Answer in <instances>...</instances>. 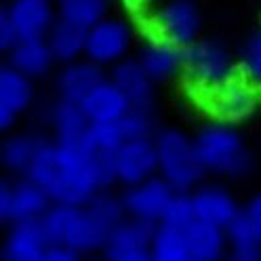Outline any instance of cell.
<instances>
[{"label":"cell","mask_w":261,"mask_h":261,"mask_svg":"<svg viewBox=\"0 0 261 261\" xmlns=\"http://www.w3.org/2000/svg\"><path fill=\"white\" fill-rule=\"evenodd\" d=\"M28 177L51 196L53 204L85 206L114 186L112 154L93 152L87 143L65 145L46 139Z\"/></svg>","instance_id":"1"},{"label":"cell","mask_w":261,"mask_h":261,"mask_svg":"<svg viewBox=\"0 0 261 261\" xmlns=\"http://www.w3.org/2000/svg\"><path fill=\"white\" fill-rule=\"evenodd\" d=\"M40 227L48 244H63L83 257L101 255L112 227L97 217L89 204H53L40 219Z\"/></svg>","instance_id":"2"},{"label":"cell","mask_w":261,"mask_h":261,"mask_svg":"<svg viewBox=\"0 0 261 261\" xmlns=\"http://www.w3.org/2000/svg\"><path fill=\"white\" fill-rule=\"evenodd\" d=\"M196 154L206 175L221 179H244L255 169V160L242 133L234 124L213 122L194 135Z\"/></svg>","instance_id":"3"},{"label":"cell","mask_w":261,"mask_h":261,"mask_svg":"<svg viewBox=\"0 0 261 261\" xmlns=\"http://www.w3.org/2000/svg\"><path fill=\"white\" fill-rule=\"evenodd\" d=\"M158 152V177L175 192H194L204 184V169L196 154L194 137L181 128H160L154 135Z\"/></svg>","instance_id":"4"},{"label":"cell","mask_w":261,"mask_h":261,"mask_svg":"<svg viewBox=\"0 0 261 261\" xmlns=\"http://www.w3.org/2000/svg\"><path fill=\"white\" fill-rule=\"evenodd\" d=\"M184 74L204 95L238 76V57L215 38H200L184 48Z\"/></svg>","instance_id":"5"},{"label":"cell","mask_w":261,"mask_h":261,"mask_svg":"<svg viewBox=\"0 0 261 261\" xmlns=\"http://www.w3.org/2000/svg\"><path fill=\"white\" fill-rule=\"evenodd\" d=\"M133 38V25L122 17H112L110 15L103 21L87 30L85 59L99 65V68H114L120 61L128 59Z\"/></svg>","instance_id":"6"},{"label":"cell","mask_w":261,"mask_h":261,"mask_svg":"<svg viewBox=\"0 0 261 261\" xmlns=\"http://www.w3.org/2000/svg\"><path fill=\"white\" fill-rule=\"evenodd\" d=\"M51 206V196L30 177L5 179L0 184V221L5 225L40 221Z\"/></svg>","instance_id":"7"},{"label":"cell","mask_w":261,"mask_h":261,"mask_svg":"<svg viewBox=\"0 0 261 261\" xmlns=\"http://www.w3.org/2000/svg\"><path fill=\"white\" fill-rule=\"evenodd\" d=\"M154 34L179 48H188L200 40L202 15L194 0H167L152 19Z\"/></svg>","instance_id":"8"},{"label":"cell","mask_w":261,"mask_h":261,"mask_svg":"<svg viewBox=\"0 0 261 261\" xmlns=\"http://www.w3.org/2000/svg\"><path fill=\"white\" fill-rule=\"evenodd\" d=\"M114 186L122 190L139 186L158 175V152L154 137L130 139L112 154Z\"/></svg>","instance_id":"9"},{"label":"cell","mask_w":261,"mask_h":261,"mask_svg":"<svg viewBox=\"0 0 261 261\" xmlns=\"http://www.w3.org/2000/svg\"><path fill=\"white\" fill-rule=\"evenodd\" d=\"M206 108L225 124L249 120L259 108V93L240 74L206 95Z\"/></svg>","instance_id":"10"},{"label":"cell","mask_w":261,"mask_h":261,"mask_svg":"<svg viewBox=\"0 0 261 261\" xmlns=\"http://www.w3.org/2000/svg\"><path fill=\"white\" fill-rule=\"evenodd\" d=\"M120 194H122V202H124V211L128 219L156 227L160 225L162 217H165V211L175 196V190L162 177L156 175L139 186L122 190Z\"/></svg>","instance_id":"11"},{"label":"cell","mask_w":261,"mask_h":261,"mask_svg":"<svg viewBox=\"0 0 261 261\" xmlns=\"http://www.w3.org/2000/svg\"><path fill=\"white\" fill-rule=\"evenodd\" d=\"M19 40H46L57 17L53 0H9L3 9Z\"/></svg>","instance_id":"12"},{"label":"cell","mask_w":261,"mask_h":261,"mask_svg":"<svg viewBox=\"0 0 261 261\" xmlns=\"http://www.w3.org/2000/svg\"><path fill=\"white\" fill-rule=\"evenodd\" d=\"M198 221L227 230L242 213V204L236 196L221 184H200L192 192Z\"/></svg>","instance_id":"13"},{"label":"cell","mask_w":261,"mask_h":261,"mask_svg":"<svg viewBox=\"0 0 261 261\" xmlns=\"http://www.w3.org/2000/svg\"><path fill=\"white\" fill-rule=\"evenodd\" d=\"M34 101V80L11 65L0 68V130L9 133Z\"/></svg>","instance_id":"14"},{"label":"cell","mask_w":261,"mask_h":261,"mask_svg":"<svg viewBox=\"0 0 261 261\" xmlns=\"http://www.w3.org/2000/svg\"><path fill=\"white\" fill-rule=\"evenodd\" d=\"M110 80L116 85L126 101L130 103V110L154 114L156 108V85L154 80L145 74V70L139 65L137 59H124L118 65H114L110 72Z\"/></svg>","instance_id":"15"},{"label":"cell","mask_w":261,"mask_h":261,"mask_svg":"<svg viewBox=\"0 0 261 261\" xmlns=\"http://www.w3.org/2000/svg\"><path fill=\"white\" fill-rule=\"evenodd\" d=\"M48 240L40 221H19L7 227L0 247V261H42Z\"/></svg>","instance_id":"16"},{"label":"cell","mask_w":261,"mask_h":261,"mask_svg":"<svg viewBox=\"0 0 261 261\" xmlns=\"http://www.w3.org/2000/svg\"><path fill=\"white\" fill-rule=\"evenodd\" d=\"M103 78H106L103 68L91 63L89 59L65 63L55 76V95L57 99L80 106Z\"/></svg>","instance_id":"17"},{"label":"cell","mask_w":261,"mask_h":261,"mask_svg":"<svg viewBox=\"0 0 261 261\" xmlns=\"http://www.w3.org/2000/svg\"><path fill=\"white\" fill-rule=\"evenodd\" d=\"M135 59L145 70V74L154 80L156 87L184 74V48L167 40H160L156 36L139 48Z\"/></svg>","instance_id":"18"},{"label":"cell","mask_w":261,"mask_h":261,"mask_svg":"<svg viewBox=\"0 0 261 261\" xmlns=\"http://www.w3.org/2000/svg\"><path fill=\"white\" fill-rule=\"evenodd\" d=\"M85 116L91 124H112L120 122L126 114L130 112V103L126 101L124 93L112 83L110 76H106L97 85L87 99L80 103Z\"/></svg>","instance_id":"19"},{"label":"cell","mask_w":261,"mask_h":261,"mask_svg":"<svg viewBox=\"0 0 261 261\" xmlns=\"http://www.w3.org/2000/svg\"><path fill=\"white\" fill-rule=\"evenodd\" d=\"M46 120H48V126H51L53 141L65 143V145L87 143L91 122L78 103L55 99L46 112Z\"/></svg>","instance_id":"20"},{"label":"cell","mask_w":261,"mask_h":261,"mask_svg":"<svg viewBox=\"0 0 261 261\" xmlns=\"http://www.w3.org/2000/svg\"><path fill=\"white\" fill-rule=\"evenodd\" d=\"M46 137L34 133H13L0 143V167L11 179H21L30 175V169L42 148Z\"/></svg>","instance_id":"21"},{"label":"cell","mask_w":261,"mask_h":261,"mask_svg":"<svg viewBox=\"0 0 261 261\" xmlns=\"http://www.w3.org/2000/svg\"><path fill=\"white\" fill-rule=\"evenodd\" d=\"M184 234L192 261H227L230 238L223 227L196 221Z\"/></svg>","instance_id":"22"},{"label":"cell","mask_w":261,"mask_h":261,"mask_svg":"<svg viewBox=\"0 0 261 261\" xmlns=\"http://www.w3.org/2000/svg\"><path fill=\"white\" fill-rule=\"evenodd\" d=\"M7 59L11 68L32 80L46 76L53 63H57L46 40H21L11 53H7Z\"/></svg>","instance_id":"23"},{"label":"cell","mask_w":261,"mask_h":261,"mask_svg":"<svg viewBox=\"0 0 261 261\" xmlns=\"http://www.w3.org/2000/svg\"><path fill=\"white\" fill-rule=\"evenodd\" d=\"M46 44L57 63H74L78 59H85L87 48V30L78 28L74 23H68L63 19H57L53 30L48 32Z\"/></svg>","instance_id":"24"},{"label":"cell","mask_w":261,"mask_h":261,"mask_svg":"<svg viewBox=\"0 0 261 261\" xmlns=\"http://www.w3.org/2000/svg\"><path fill=\"white\" fill-rule=\"evenodd\" d=\"M57 17L83 30H91L110 17L112 0H57Z\"/></svg>","instance_id":"25"},{"label":"cell","mask_w":261,"mask_h":261,"mask_svg":"<svg viewBox=\"0 0 261 261\" xmlns=\"http://www.w3.org/2000/svg\"><path fill=\"white\" fill-rule=\"evenodd\" d=\"M150 253L154 261H192L186 234L171 230V227H165V225L154 227Z\"/></svg>","instance_id":"26"},{"label":"cell","mask_w":261,"mask_h":261,"mask_svg":"<svg viewBox=\"0 0 261 261\" xmlns=\"http://www.w3.org/2000/svg\"><path fill=\"white\" fill-rule=\"evenodd\" d=\"M238 74L261 95V28L253 30L238 48Z\"/></svg>","instance_id":"27"},{"label":"cell","mask_w":261,"mask_h":261,"mask_svg":"<svg viewBox=\"0 0 261 261\" xmlns=\"http://www.w3.org/2000/svg\"><path fill=\"white\" fill-rule=\"evenodd\" d=\"M196 221H198V217H196L192 192H175V196L171 198V202L165 211V217H162L160 225L171 227V230H177V232H186Z\"/></svg>","instance_id":"28"},{"label":"cell","mask_w":261,"mask_h":261,"mask_svg":"<svg viewBox=\"0 0 261 261\" xmlns=\"http://www.w3.org/2000/svg\"><path fill=\"white\" fill-rule=\"evenodd\" d=\"M89 208L93 213L103 219L112 230L116 227L120 221L126 219V211H124V202H122V194H116L110 190H103L95 196V198L89 202Z\"/></svg>","instance_id":"29"},{"label":"cell","mask_w":261,"mask_h":261,"mask_svg":"<svg viewBox=\"0 0 261 261\" xmlns=\"http://www.w3.org/2000/svg\"><path fill=\"white\" fill-rule=\"evenodd\" d=\"M124 141L126 139L120 128V122L91 124L89 135H87V145L93 152H99V154H114Z\"/></svg>","instance_id":"30"},{"label":"cell","mask_w":261,"mask_h":261,"mask_svg":"<svg viewBox=\"0 0 261 261\" xmlns=\"http://www.w3.org/2000/svg\"><path fill=\"white\" fill-rule=\"evenodd\" d=\"M120 128H122L126 141L154 137L158 133L156 124H154V114H145V112H137V110H130L120 120Z\"/></svg>","instance_id":"31"},{"label":"cell","mask_w":261,"mask_h":261,"mask_svg":"<svg viewBox=\"0 0 261 261\" xmlns=\"http://www.w3.org/2000/svg\"><path fill=\"white\" fill-rule=\"evenodd\" d=\"M242 217L247 219V223L251 225L253 234L261 242V192L251 196V198L242 204Z\"/></svg>","instance_id":"32"},{"label":"cell","mask_w":261,"mask_h":261,"mask_svg":"<svg viewBox=\"0 0 261 261\" xmlns=\"http://www.w3.org/2000/svg\"><path fill=\"white\" fill-rule=\"evenodd\" d=\"M19 42L21 40L17 36V32H15L11 19L7 17L5 11H0V51H3V53H11Z\"/></svg>","instance_id":"33"},{"label":"cell","mask_w":261,"mask_h":261,"mask_svg":"<svg viewBox=\"0 0 261 261\" xmlns=\"http://www.w3.org/2000/svg\"><path fill=\"white\" fill-rule=\"evenodd\" d=\"M227 261H261V244L249 242V244H234L227 253Z\"/></svg>","instance_id":"34"},{"label":"cell","mask_w":261,"mask_h":261,"mask_svg":"<svg viewBox=\"0 0 261 261\" xmlns=\"http://www.w3.org/2000/svg\"><path fill=\"white\" fill-rule=\"evenodd\" d=\"M42 261H85V257L63 244H48Z\"/></svg>","instance_id":"35"},{"label":"cell","mask_w":261,"mask_h":261,"mask_svg":"<svg viewBox=\"0 0 261 261\" xmlns=\"http://www.w3.org/2000/svg\"><path fill=\"white\" fill-rule=\"evenodd\" d=\"M120 3L128 9V11H133V13H137V11H143L145 7H148V3L150 0H120Z\"/></svg>","instance_id":"36"},{"label":"cell","mask_w":261,"mask_h":261,"mask_svg":"<svg viewBox=\"0 0 261 261\" xmlns=\"http://www.w3.org/2000/svg\"><path fill=\"white\" fill-rule=\"evenodd\" d=\"M85 261H110V259L103 255H91V257H85Z\"/></svg>","instance_id":"37"}]
</instances>
